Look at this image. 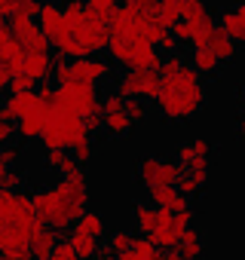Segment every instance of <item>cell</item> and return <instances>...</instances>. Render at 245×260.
I'll list each match as a JSON object with an SVG mask.
<instances>
[{"label": "cell", "instance_id": "52", "mask_svg": "<svg viewBox=\"0 0 245 260\" xmlns=\"http://www.w3.org/2000/svg\"><path fill=\"white\" fill-rule=\"evenodd\" d=\"M0 260H4V257H0Z\"/></svg>", "mask_w": 245, "mask_h": 260}, {"label": "cell", "instance_id": "10", "mask_svg": "<svg viewBox=\"0 0 245 260\" xmlns=\"http://www.w3.org/2000/svg\"><path fill=\"white\" fill-rule=\"evenodd\" d=\"M49 104H37V107H31L25 116H19L16 119V135L19 138H25V141H40V135H43V125H46V119H49Z\"/></svg>", "mask_w": 245, "mask_h": 260}, {"label": "cell", "instance_id": "24", "mask_svg": "<svg viewBox=\"0 0 245 260\" xmlns=\"http://www.w3.org/2000/svg\"><path fill=\"white\" fill-rule=\"evenodd\" d=\"M74 226H77V230H83V233H89V236H95V239H101V236L107 233L104 217H101L98 211H92V208H86V211L74 220Z\"/></svg>", "mask_w": 245, "mask_h": 260}, {"label": "cell", "instance_id": "2", "mask_svg": "<svg viewBox=\"0 0 245 260\" xmlns=\"http://www.w3.org/2000/svg\"><path fill=\"white\" fill-rule=\"evenodd\" d=\"M34 211L40 217L43 226L49 230H71L74 220L89 208V184H86V175H77V178H62L55 181L52 187H40L34 196Z\"/></svg>", "mask_w": 245, "mask_h": 260}, {"label": "cell", "instance_id": "35", "mask_svg": "<svg viewBox=\"0 0 245 260\" xmlns=\"http://www.w3.org/2000/svg\"><path fill=\"white\" fill-rule=\"evenodd\" d=\"M55 83H68V80H74L71 77V58H58V61H52V74H49Z\"/></svg>", "mask_w": 245, "mask_h": 260}, {"label": "cell", "instance_id": "41", "mask_svg": "<svg viewBox=\"0 0 245 260\" xmlns=\"http://www.w3.org/2000/svg\"><path fill=\"white\" fill-rule=\"evenodd\" d=\"M37 98H40V101H43V104H49V107H52V101H55V89H52V86H46V83H43V86H40V89H37Z\"/></svg>", "mask_w": 245, "mask_h": 260}, {"label": "cell", "instance_id": "22", "mask_svg": "<svg viewBox=\"0 0 245 260\" xmlns=\"http://www.w3.org/2000/svg\"><path fill=\"white\" fill-rule=\"evenodd\" d=\"M0 64H4L10 74H19V71H22V64H25V49H22V43H19L16 37H10L4 46H0Z\"/></svg>", "mask_w": 245, "mask_h": 260}, {"label": "cell", "instance_id": "21", "mask_svg": "<svg viewBox=\"0 0 245 260\" xmlns=\"http://www.w3.org/2000/svg\"><path fill=\"white\" fill-rule=\"evenodd\" d=\"M175 251H181V254H184V257H190V260L202 257V254H205V239H202V233H199V230H193V226H187V230H184V236L178 239Z\"/></svg>", "mask_w": 245, "mask_h": 260}, {"label": "cell", "instance_id": "4", "mask_svg": "<svg viewBox=\"0 0 245 260\" xmlns=\"http://www.w3.org/2000/svg\"><path fill=\"white\" fill-rule=\"evenodd\" d=\"M89 132H86V125H83V116L77 113H68L62 107H52L49 110V119L43 125V147L46 150H71L77 141H83Z\"/></svg>", "mask_w": 245, "mask_h": 260}, {"label": "cell", "instance_id": "15", "mask_svg": "<svg viewBox=\"0 0 245 260\" xmlns=\"http://www.w3.org/2000/svg\"><path fill=\"white\" fill-rule=\"evenodd\" d=\"M132 119L126 116V110H110V113H101V132L110 135V138H126L132 132Z\"/></svg>", "mask_w": 245, "mask_h": 260}, {"label": "cell", "instance_id": "44", "mask_svg": "<svg viewBox=\"0 0 245 260\" xmlns=\"http://www.w3.org/2000/svg\"><path fill=\"white\" fill-rule=\"evenodd\" d=\"M10 77H13V74H10L4 64H0V92H7V89H10Z\"/></svg>", "mask_w": 245, "mask_h": 260}, {"label": "cell", "instance_id": "17", "mask_svg": "<svg viewBox=\"0 0 245 260\" xmlns=\"http://www.w3.org/2000/svg\"><path fill=\"white\" fill-rule=\"evenodd\" d=\"M193 71H199L202 77H215L218 71H221V58L208 49V46H193V52H190V61H187Z\"/></svg>", "mask_w": 245, "mask_h": 260}, {"label": "cell", "instance_id": "23", "mask_svg": "<svg viewBox=\"0 0 245 260\" xmlns=\"http://www.w3.org/2000/svg\"><path fill=\"white\" fill-rule=\"evenodd\" d=\"M55 242H58V239H55V230L43 226V230L34 236V242H31V260H49Z\"/></svg>", "mask_w": 245, "mask_h": 260}, {"label": "cell", "instance_id": "28", "mask_svg": "<svg viewBox=\"0 0 245 260\" xmlns=\"http://www.w3.org/2000/svg\"><path fill=\"white\" fill-rule=\"evenodd\" d=\"M122 110H126V116L132 122H144L150 116V107H147L144 98H126V101H122Z\"/></svg>", "mask_w": 245, "mask_h": 260}, {"label": "cell", "instance_id": "6", "mask_svg": "<svg viewBox=\"0 0 245 260\" xmlns=\"http://www.w3.org/2000/svg\"><path fill=\"white\" fill-rule=\"evenodd\" d=\"M193 217H196V211L187 205V208H181V211H166V208H160V220H157V226H154V233L147 236L157 248H166V251H172L175 245H178V239L184 236V230L193 223Z\"/></svg>", "mask_w": 245, "mask_h": 260}, {"label": "cell", "instance_id": "46", "mask_svg": "<svg viewBox=\"0 0 245 260\" xmlns=\"http://www.w3.org/2000/svg\"><path fill=\"white\" fill-rule=\"evenodd\" d=\"M92 260H116V257H113V254H110L107 248H101V251H98V254H95Z\"/></svg>", "mask_w": 245, "mask_h": 260}, {"label": "cell", "instance_id": "7", "mask_svg": "<svg viewBox=\"0 0 245 260\" xmlns=\"http://www.w3.org/2000/svg\"><path fill=\"white\" fill-rule=\"evenodd\" d=\"M116 92L122 98H144L154 101L160 92V71H126L116 80Z\"/></svg>", "mask_w": 245, "mask_h": 260}, {"label": "cell", "instance_id": "19", "mask_svg": "<svg viewBox=\"0 0 245 260\" xmlns=\"http://www.w3.org/2000/svg\"><path fill=\"white\" fill-rule=\"evenodd\" d=\"M157 220H160V208H157V205L138 202V205L132 208V223H135V230H138L141 236H150L154 226H157Z\"/></svg>", "mask_w": 245, "mask_h": 260}, {"label": "cell", "instance_id": "42", "mask_svg": "<svg viewBox=\"0 0 245 260\" xmlns=\"http://www.w3.org/2000/svg\"><path fill=\"white\" fill-rule=\"evenodd\" d=\"M19 4H22V0H0V16H10Z\"/></svg>", "mask_w": 245, "mask_h": 260}, {"label": "cell", "instance_id": "14", "mask_svg": "<svg viewBox=\"0 0 245 260\" xmlns=\"http://www.w3.org/2000/svg\"><path fill=\"white\" fill-rule=\"evenodd\" d=\"M40 104V98H37V92L34 89H28V92H10V98H7V104H4V113L16 122L19 116H25L31 107H37Z\"/></svg>", "mask_w": 245, "mask_h": 260}, {"label": "cell", "instance_id": "47", "mask_svg": "<svg viewBox=\"0 0 245 260\" xmlns=\"http://www.w3.org/2000/svg\"><path fill=\"white\" fill-rule=\"evenodd\" d=\"M7 169H10V162L4 159V153H0V178H4V175H7Z\"/></svg>", "mask_w": 245, "mask_h": 260}, {"label": "cell", "instance_id": "5", "mask_svg": "<svg viewBox=\"0 0 245 260\" xmlns=\"http://www.w3.org/2000/svg\"><path fill=\"white\" fill-rule=\"evenodd\" d=\"M52 107H62V110H68V113H77V116H89V113L101 110L98 86H95V83H83V80L58 83Z\"/></svg>", "mask_w": 245, "mask_h": 260}, {"label": "cell", "instance_id": "51", "mask_svg": "<svg viewBox=\"0 0 245 260\" xmlns=\"http://www.w3.org/2000/svg\"><path fill=\"white\" fill-rule=\"evenodd\" d=\"M0 28H4V16H0Z\"/></svg>", "mask_w": 245, "mask_h": 260}, {"label": "cell", "instance_id": "48", "mask_svg": "<svg viewBox=\"0 0 245 260\" xmlns=\"http://www.w3.org/2000/svg\"><path fill=\"white\" fill-rule=\"evenodd\" d=\"M239 107H242V110H245V86H242V89H239Z\"/></svg>", "mask_w": 245, "mask_h": 260}, {"label": "cell", "instance_id": "50", "mask_svg": "<svg viewBox=\"0 0 245 260\" xmlns=\"http://www.w3.org/2000/svg\"><path fill=\"white\" fill-rule=\"evenodd\" d=\"M150 260H160V254H154V257H150Z\"/></svg>", "mask_w": 245, "mask_h": 260}, {"label": "cell", "instance_id": "20", "mask_svg": "<svg viewBox=\"0 0 245 260\" xmlns=\"http://www.w3.org/2000/svg\"><path fill=\"white\" fill-rule=\"evenodd\" d=\"M68 242H71V248L77 251V257H80V260H92V257L101 251L98 239H95V236H89V233H83V230H77V226L71 230Z\"/></svg>", "mask_w": 245, "mask_h": 260}, {"label": "cell", "instance_id": "27", "mask_svg": "<svg viewBox=\"0 0 245 260\" xmlns=\"http://www.w3.org/2000/svg\"><path fill=\"white\" fill-rule=\"evenodd\" d=\"M132 242H135V236H132L129 230H116V233L107 236V245H104V248L116 257V254H126V251L132 248Z\"/></svg>", "mask_w": 245, "mask_h": 260}, {"label": "cell", "instance_id": "1", "mask_svg": "<svg viewBox=\"0 0 245 260\" xmlns=\"http://www.w3.org/2000/svg\"><path fill=\"white\" fill-rule=\"evenodd\" d=\"M43 230L34 202L25 190L0 187V257L4 260H31V242Z\"/></svg>", "mask_w": 245, "mask_h": 260}, {"label": "cell", "instance_id": "43", "mask_svg": "<svg viewBox=\"0 0 245 260\" xmlns=\"http://www.w3.org/2000/svg\"><path fill=\"white\" fill-rule=\"evenodd\" d=\"M236 138H239V144H245V113L236 119Z\"/></svg>", "mask_w": 245, "mask_h": 260}, {"label": "cell", "instance_id": "37", "mask_svg": "<svg viewBox=\"0 0 245 260\" xmlns=\"http://www.w3.org/2000/svg\"><path fill=\"white\" fill-rule=\"evenodd\" d=\"M122 4L132 7V10H138V13H144V16H154L157 7H160V0H122Z\"/></svg>", "mask_w": 245, "mask_h": 260}, {"label": "cell", "instance_id": "18", "mask_svg": "<svg viewBox=\"0 0 245 260\" xmlns=\"http://www.w3.org/2000/svg\"><path fill=\"white\" fill-rule=\"evenodd\" d=\"M22 71H25L28 77H34L37 83H46L49 74H52V58H49V52H25Z\"/></svg>", "mask_w": 245, "mask_h": 260}, {"label": "cell", "instance_id": "33", "mask_svg": "<svg viewBox=\"0 0 245 260\" xmlns=\"http://www.w3.org/2000/svg\"><path fill=\"white\" fill-rule=\"evenodd\" d=\"M83 4L89 7V10H95L101 19H110L113 16V10H116V4L119 0H83Z\"/></svg>", "mask_w": 245, "mask_h": 260}, {"label": "cell", "instance_id": "49", "mask_svg": "<svg viewBox=\"0 0 245 260\" xmlns=\"http://www.w3.org/2000/svg\"><path fill=\"white\" fill-rule=\"evenodd\" d=\"M239 43H242V46H245V28H242V40H239Z\"/></svg>", "mask_w": 245, "mask_h": 260}, {"label": "cell", "instance_id": "11", "mask_svg": "<svg viewBox=\"0 0 245 260\" xmlns=\"http://www.w3.org/2000/svg\"><path fill=\"white\" fill-rule=\"evenodd\" d=\"M147 199H150V205L166 208V211H181V208H187V196H181V193L175 190V184L147 187Z\"/></svg>", "mask_w": 245, "mask_h": 260}, {"label": "cell", "instance_id": "32", "mask_svg": "<svg viewBox=\"0 0 245 260\" xmlns=\"http://www.w3.org/2000/svg\"><path fill=\"white\" fill-rule=\"evenodd\" d=\"M34 86H37V80L28 77L25 71H19V74L10 77V92H28V89H34Z\"/></svg>", "mask_w": 245, "mask_h": 260}, {"label": "cell", "instance_id": "38", "mask_svg": "<svg viewBox=\"0 0 245 260\" xmlns=\"http://www.w3.org/2000/svg\"><path fill=\"white\" fill-rule=\"evenodd\" d=\"M122 101H126V98H122L119 92H110V95H104V98H101V113H110V110H122Z\"/></svg>", "mask_w": 245, "mask_h": 260}, {"label": "cell", "instance_id": "13", "mask_svg": "<svg viewBox=\"0 0 245 260\" xmlns=\"http://www.w3.org/2000/svg\"><path fill=\"white\" fill-rule=\"evenodd\" d=\"M46 166L52 169V175H62V178H77V175H83V166L74 159L71 150H46Z\"/></svg>", "mask_w": 245, "mask_h": 260}, {"label": "cell", "instance_id": "9", "mask_svg": "<svg viewBox=\"0 0 245 260\" xmlns=\"http://www.w3.org/2000/svg\"><path fill=\"white\" fill-rule=\"evenodd\" d=\"M71 77L83 80V83H104L110 77V61L98 58V55H83V58H71Z\"/></svg>", "mask_w": 245, "mask_h": 260}, {"label": "cell", "instance_id": "12", "mask_svg": "<svg viewBox=\"0 0 245 260\" xmlns=\"http://www.w3.org/2000/svg\"><path fill=\"white\" fill-rule=\"evenodd\" d=\"M175 159L181 162V169L196 166V162H208V159H211V141H205V138H190V141H184V144L178 147Z\"/></svg>", "mask_w": 245, "mask_h": 260}, {"label": "cell", "instance_id": "31", "mask_svg": "<svg viewBox=\"0 0 245 260\" xmlns=\"http://www.w3.org/2000/svg\"><path fill=\"white\" fill-rule=\"evenodd\" d=\"M0 187H4V190H22L25 187V172H19V169H7V175L4 178H0Z\"/></svg>", "mask_w": 245, "mask_h": 260}, {"label": "cell", "instance_id": "16", "mask_svg": "<svg viewBox=\"0 0 245 260\" xmlns=\"http://www.w3.org/2000/svg\"><path fill=\"white\" fill-rule=\"evenodd\" d=\"M205 46H208V49L221 58V64H224V61H233V58L239 55V43H236L233 37H227L218 25H215V31L208 34V43H205Z\"/></svg>", "mask_w": 245, "mask_h": 260}, {"label": "cell", "instance_id": "53", "mask_svg": "<svg viewBox=\"0 0 245 260\" xmlns=\"http://www.w3.org/2000/svg\"><path fill=\"white\" fill-rule=\"evenodd\" d=\"M178 4H181V0H178Z\"/></svg>", "mask_w": 245, "mask_h": 260}, {"label": "cell", "instance_id": "39", "mask_svg": "<svg viewBox=\"0 0 245 260\" xmlns=\"http://www.w3.org/2000/svg\"><path fill=\"white\" fill-rule=\"evenodd\" d=\"M157 49H160V52H169V55H172V52L178 49V40H175V34H172V31H166V34H163V37L157 40Z\"/></svg>", "mask_w": 245, "mask_h": 260}, {"label": "cell", "instance_id": "36", "mask_svg": "<svg viewBox=\"0 0 245 260\" xmlns=\"http://www.w3.org/2000/svg\"><path fill=\"white\" fill-rule=\"evenodd\" d=\"M49 260H80V257H77V251L71 248V242L65 239V242H55V248H52Z\"/></svg>", "mask_w": 245, "mask_h": 260}, {"label": "cell", "instance_id": "8", "mask_svg": "<svg viewBox=\"0 0 245 260\" xmlns=\"http://www.w3.org/2000/svg\"><path fill=\"white\" fill-rule=\"evenodd\" d=\"M135 175H138V181H141L144 187L175 184L178 175H181V162H178V159H163V156H141Z\"/></svg>", "mask_w": 245, "mask_h": 260}, {"label": "cell", "instance_id": "26", "mask_svg": "<svg viewBox=\"0 0 245 260\" xmlns=\"http://www.w3.org/2000/svg\"><path fill=\"white\" fill-rule=\"evenodd\" d=\"M154 19H157L160 25L172 28V25H175V22L181 19V4H178V0H160V7H157Z\"/></svg>", "mask_w": 245, "mask_h": 260}, {"label": "cell", "instance_id": "29", "mask_svg": "<svg viewBox=\"0 0 245 260\" xmlns=\"http://www.w3.org/2000/svg\"><path fill=\"white\" fill-rule=\"evenodd\" d=\"M202 187H205V184H199L193 175H187V172L181 169V175H178V181H175V190H178L181 196L193 199V196H199V193H202Z\"/></svg>", "mask_w": 245, "mask_h": 260}, {"label": "cell", "instance_id": "30", "mask_svg": "<svg viewBox=\"0 0 245 260\" xmlns=\"http://www.w3.org/2000/svg\"><path fill=\"white\" fill-rule=\"evenodd\" d=\"M71 153H74V159H77L80 166L92 162V156H95V141H92V135H86L83 141H77V144L71 147Z\"/></svg>", "mask_w": 245, "mask_h": 260}, {"label": "cell", "instance_id": "25", "mask_svg": "<svg viewBox=\"0 0 245 260\" xmlns=\"http://www.w3.org/2000/svg\"><path fill=\"white\" fill-rule=\"evenodd\" d=\"M154 254H160V248H157L147 236H135L132 248H129L126 254H116V257H122V260H150Z\"/></svg>", "mask_w": 245, "mask_h": 260}, {"label": "cell", "instance_id": "40", "mask_svg": "<svg viewBox=\"0 0 245 260\" xmlns=\"http://www.w3.org/2000/svg\"><path fill=\"white\" fill-rule=\"evenodd\" d=\"M0 153H4V159H7L10 166H16V162H19V156H22V150H19L16 144H4V150H0Z\"/></svg>", "mask_w": 245, "mask_h": 260}, {"label": "cell", "instance_id": "45", "mask_svg": "<svg viewBox=\"0 0 245 260\" xmlns=\"http://www.w3.org/2000/svg\"><path fill=\"white\" fill-rule=\"evenodd\" d=\"M160 260H190V257H184L181 251H175V248H172V251H166V254H160Z\"/></svg>", "mask_w": 245, "mask_h": 260}, {"label": "cell", "instance_id": "3", "mask_svg": "<svg viewBox=\"0 0 245 260\" xmlns=\"http://www.w3.org/2000/svg\"><path fill=\"white\" fill-rule=\"evenodd\" d=\"M157 107L166 119L172 122H187L193 119L205 101H208V92H205V83H202V74L193 71L187 61L184 68H178L175 74L169 77H160V92H157Z\"/></svg>", "mask_w": 245, "mask_h": 260}, {"label": "cell", "instance_id": "34", "mask_svg": "<svg viewBox=\"0 0 245 260\" xmlns=\"http://www.w3.org/2000/svg\"><path fill=\"white\" fill-rule=\"evenodd\" d=\"M13 135H16V122L4 113V107H0V147L10 144V141H13Z\"/></svg>", "mask_w": 245, "mask_h": 260}]
</instances>
